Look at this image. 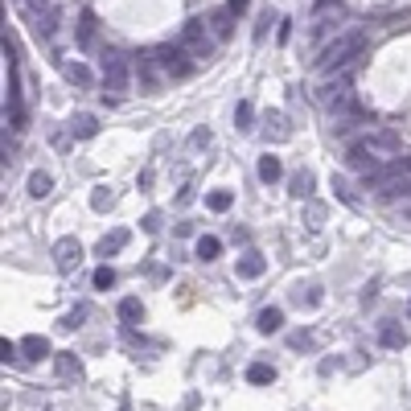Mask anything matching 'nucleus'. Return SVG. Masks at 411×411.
Listing matches in <instances>:
<instances>
[{"instance_id":"nucleus-6","label":"nucleus","mask_w":411,"mask_h":411,"mask_svg":"<svg viewBox=\"0 0 411 411\" xmlns=\"http://www.w3.org/2000/svg\"><path fill=\"white\" fill-rule=\"evenodd\" d=\"M128 82H132L128 58H123V54H107V58H103V87L111 91V99H120L123 91H128Z\"/></svg>"},{"instance_id":"nucleus-35","label":"nucleus","mask_w":411,"mask_h":411,"mask_svg":"<svg viewBox=\"0 0 411 411\" xmlns=\"http://www.w3.org/2000/svg\"><path fill=\"white\" fill-rule=\"evenodd\" d=\"M140 226H145L148 235H152V231H161V214H157V210H152V214H145V222H140Z\"/></svg>"},{"instance_id":"nucleus-12","label":"nucleus","mask_w":411,"mask_h":411,"mask_svg":"<svg viewBox=\"0 0 411 411\" xmlns=\"http://www.w3.org/2000/svg\"><path fill=\"white\" fill-rule=\"evenodd\" d=\"M66 132H70L74 140H91V136L99 132V120L91 116V111H78V116L66 120Z\"/></svg>"},{"instance_id":"nucleus-31","label":"nucleus","mask_w":411,"mask_h":411,"mask_svg":"<svg viewBox=\"0 0 411 411\" xmlns=\"http://www.w3.org/2000/svg\"><path fill=\"white\" fill-rule=\"evenodd\" d=\"M91 284H95V288H111V284H116V267H95V276H91Z\"/></svg>"},{"instance_id":"nucleus-32","label":"nucleus","mask_w":411,"mask_h":411,"mask_svg":"<svg viewBox=\"0 0 411 411\" xmlns=\"http://www.w3.org/2000/svg\"><path fill=\"white\" fill-rule=\"evenodd\" d=\"M305 222H309V226H321V222H325V206L309 197V206H305Z\"/></svg>"},{"instance_id":"nucleus-22","label":"nucleus","mask_w":411,"mask_h":411,"mask_svg":"<svg viewBox=\"0 0 411 411\" xmlns=\"http://www.w3.org/2000/svg\"><path fill=\"white\" fill-rule=\"evenodd\" d=\"M292 197H300V202H309L313 197V173L300 169L296 177H292Z\"/></svg>"},{"instance_id":"nucleus-11","label":"nucleus","mask_w":411,"mask_h":411,"mask_svg":"<svg viewBox=\"0 0 411 411\" xmlns=\"http://www.w3.org/2000/svg\"><path fill=\"white\" fill-rule=\"evenodd\" d=\"M264 123H267L264 136L271 140V145H284V140H292V123H288V116H284V111H271Z\"/></svg>"},{"instance_id":"nucleus-8","label":"nucleus","mask_w":411,"mask_h":411,"mask_svg":"<svg viewBox=\"0 0 411 411\" xmlns=\"http://www.w3.org/2000/svg\"><path fill=\"white\" fill-rule=\"evenodd\" d=\"M78 264H82V243L70 239V235L54 243V267H58V271H74Z\"/></svg>"},{"instance_id":"nucleus-4","label":"nucleus","mask_w":411,"mask_h":411,"mask_svg":"<svg viewBox=\"0 0 411 411\" xmlns=\"http://www.w3.org/2000/svg\"><path fill=\"white\" fill-rule=\"evenodd\" d=\"M181 49H185L194 62L214 58V33L206 29V21H190L185 29H181Z\"/></svg>"},{"instance_id":"nucleus-17","label":"nucleus","mask_w":411,"mask_h":411,"mask_svg":"<svg viewBox=\"0 0 411 411\" xmlns=\"http://www.w3.org/2000/svg\"><path fill=\"white\" fill-rule=\"evenodd\" d=\"M280 177H284V165H280V157H271V152H267V157H259V181L276 185Z\"/></svg>"},{"instance_id":"nucleus-14","label":"nucleus","mask_w":411,"mask_h":411,"mask_svg":"<svg viewBox=\"0 0 411 411\" xmlns=\"http://www.w3.org/2000/svg\"><path fill=\"white\" fill-rule=\"evenodd\" d=\"M17 345H21V358H29V362H42L49 354V341L42 338V333H29V338H21Z\"/></svg>"},{"instance_id":"nucleus-9","label":"nucleus","mask_w":411,"mask_h":411,"mask_svg":"<svg viewBox=\"0 0 411 411\" xmlns=\"http://www.w3.org/2000/svg\"><path fill=\"white\" fill-rule=\"evenodd\" d=\"M379 345L383 350H403L407 345V329L399 321H379Z\"/></svg>"},{"instance_id":"nucleus-13","label":"nucleus","mask_w":411,"mask_h":411,"mask_svg":"<svg viewBox=\"0 0 411 411\" xmlns=\"http://www.w3.org/2000/svg\"><path fill=\"white\" fill-rule=\"evenodd\" d=\"M128 243H132V231H128V226H116L111 235H103V239H99V247H95V251L103 255V259H107V255H116V251H123Z\"/></svg>"},{"instance_id":"nucleus-2","label":"nucleus","mask_w":411,"mask_h":411,"mask_svg":"<svg viewBox=\"0 0 411 411\" xmlns=\"http://www.w3.org/2000/svg\"><path fill=\"white\" fill-rule=\"evenodd\" d=\"M366 190L383 197V202H411V173L399 165V169H374L366 177Z\"/></svg>"},{"instance_id":"nucleus-40","label":"nucleus","mask_w":411,"mask_h":411,"mask_svg":"<svg viewBox=\"0 0 411 411\" xmlns=\"http://www.w3.org/2000/svg\"><path fill=\"white\" fill-rule=\"evenodd\" d=\"M403 169H407V173H411V157H403Z\"/></svg>"},{"instance_id":"nucleus-30","label":"nucleus","mask_w":411,"mask_h":411,"mask_svg":"<svg viewBox=\"0 0 411 411\" xmlns=\"http://www.w3.org/2000/svg\"><path fill=\"white\" fill-rule=\"evenodd\" d=\"M111 202H116V194H111L107 185H95V190H91V206H95V210H107Z\"/></svg>"},{"instance_id":"nucleus-10","label":"nucleus","mask_w":411,"mask_h":411,"mask_svg":"<svg viewBox=\"0 0 411 411\" xmlns=\"http://www.w3.org/2000/svg\"><path fill=\"white\" fill-rule=\"evenodd\" d=\"M264 271H267V259L259 251H247V255H239V264H235V276L239 280H259Z\"/></svg>"},{"instance_id":"nucleus-42","label":"nucleus","mask_w":411,"mask_h":411,"mask_svg":"<svg viewBox=\"0 0 411 411\" xmlns=\"http://www.w3.org/2000/svg\"><path fill=\"white\" fill-rule=\"evenodd\" d=\"M407 218H411V206H407Z\"/></svg>"},{"instance_id":"nucleus-20","label":"nucleus","mask_w":411,"mask_h":411,"mask_svg":"<svg viewBox=\"0 0 411 411\" xmlns=\"http://www.w3.org/2000/svg\"><path fill=\"white\" fill-rule=\"evenodd\" d=\"M145 317V305H140V296H123L120 300V321L123 325H136Z\"/></svg>"},{"instance_id":"nucleus-26","label":"nucleus","mask_w":411,"mask_h":411,"mask_svg":"<svg viewBox=\"0 0 411 411\" xmlns=\"http://www.w3.org/2000/svg\"><path fill=\"white\" fill-rule=\"evenodd\" d=\"M321 300H325V292L317 288V284H309V292H305V288L296 292V305H300V309H317Z\"/></svg>"},{"instance_id":"nucleus-23","label":"nucleus","mask_w":411,"mask_h":411,"mask_svg":"<svg viewBox=\"0 0 411 411\" xmlns=\"http://www.w3.org/2000/svg\"><path fill=\"white\" fill-rule=\"evenodd\" d=\"M218 255H222V239L202 235V239H197V259H206V264H210V259H218Z\"/></svg>"},{"instance_id":"nucleus-29","label":"nucleus","mask_w":411,"mask_h":411,"mask_svg":"<svg viewBox=\"0 0 411 411\" xmlns=\"http://www.w3.org/2000/svg\"><path fill=\"white\" fill-rule=\"evenodd\" d=\"M91 37H95V17L82 13V17H78V46H91Z\"/></svg>"},{"instance_id":"nucleus-15","label":"nucleus","mask_w":411,"mask_h":411,"mask_svg":"<svg viewBox=\"0 0 411 411\" xmlns=\"http://www.w3.org/2000/svg\"><path fill=\"white\" fill-rule=\"evenodd\" d=\"M54 366H58V379H62V383H78V379H82V362H78V354H58Z\"/></svg>"},{"instance_id":"nucleus-25","label":"nucleus","mask_w":411,"mask_h":411,"mask_svg":"<svg viewBox=\"0 0 411 411\" xmlns=\"http://www.w3.org/2000/svg\"><path fill=\"white\" fill-rule=\"evenodd\" d=\"M62 74L70 78L74 87H87V82H91V70H87L82 62H62Z\"/></svg>"},{"instance_id":"nucleus-36","label":"nucleus","mask_w":411,"mask_h":411,"mask_svg":"<svg viewBox=\"0 0 411 411\" xmlns=\"http://www.w3.org/2000/svg\"><path fill=\"white\" fill-rule=\"evenodd\" d=\"M288 345H292V350H305V345H309V333H292Z\"/></svg>"},{"instance_id":"nucleus-3","label":"nucleus","mask_w":411,"mask_h":411,"mask_svg":"<svg viewBox=\"0 0 411 411\" xmlns=\"http://www.w3.org/2000/svg\"><path fill=\"white\" fill-rule=\"evenodd\" d=\"M358 152H362L366 161H374V165H391L399 152H403V145H399V136L391 132V128H374V132H366L362 140H358Z\"/></svg>"},{"instance_id":"nucleus-1","label":"nucleus","mask_w":411,"mask_h":411,"mask_svg":"<svg viewBox=\"0 0 411 411\" xmlns=\"http://www.w3.org/2000/svg\"><path fill=\"white\" fill-rule=\"evenodd\" d=\"M362 46H366V33H362V29H345L341 37H333L329 46L321 49L317 66H321V70H338V66H345V62H354V58L362 54Z\"/></svg>"},{"instance_id":"nucleus-37","label":"nucleus","mask_w":411,"mask_h":411,"mask_svg":"<svg viewBox=\"0 0 411 411\" xmlns=\"http://www.w3.org/2000/svg\"><path fill=\"white\" fill-rule=\"evenodd\" d=\"M190 202H194V185H185V190L177 194V206H190Z\"/></svg>"},{"instance_id":"nucleus-39","label":"nucleus","mask_w":411,"mask_h":411,"mask_svg":"<svg viewBox=\"0 0 411 411\" xmlns=\"http://www.w3.org/2000/svg\"><path fill=\"white\" fill-rule=\"evenodd\" d=\"M226 8H231V13H243V8H247V0H231Z\"/></svg>"},{"instance_id":"nucleus-21","label":"nucleus","mask_w":411,"mask_h":411,"mask_svg":"<svg viewBox=\"0 0 411 411\" xmlns=\"http://www.w3.org/2000/svg\"><path fill=\"white\" fill-rule=\"evenodd\" d=\"M49 190H54V177H49L46 169H37V173H29V197H46Z\"/></svg>"},{"instance_id":"nucleus-7","label":"nucleus","mask_w":411,"mask_h":411,"mask_svg":"<svg viewBox=\"0 0 411 411\" xmlns=\"http://www.w3.org/2000/svg\"><path fill=\"white\" fill-rule=\"evenodd\" d=\"M152 62L169 74V78H185V74H190V66H194V62H190V54H185L181 46H161L157 54H152Z\"/></svg>"},{"instance_id":"nucleus-38","label":"nucleus","mask_w":411,"mask_h":411,"mask_svg":"<svg viewBox=\"0 0 411 411\" xmlns=\"http://www.w3.org/2000/svg\"><path fill=\"white\" fill-rule=\"evenodd\" d=\"M21 403H25V407H29V411H33V407H37V403H42V395H37V391H29V395H25Z\"/></svg>"},{"instance_id":"nucleus-34","label":"nucleus","mask_w":411,"mask_h":411,"mask_svg":"<svg viewBox=\"0 0 411 411\" xmlns=\"http://www.w3.org/2000/svg\"><path fill=\"white\" fill-rule=\"evenodd\" d=\"M210 140H214V136H210V128H197L194 136H190V148H210Z\"/></svg>"},{"instance_id":"nucleus-24","label":"nucleus","mask_w":411,"mask_h":411,"mask_svg":"<svg viewBox=\"0 0 411 411\" xmlns=\"http://www.w3.org/2000/svg\"><path fill=\"white\" fill-rule=\"evenodd\" d=\"M206 206H210L214 214H226V210L235 206V194H231V190H214V194H206Z\"/></svg>"},{"instance_id":"nucleus-19","label":"nucleus","mask_w":411,"mask_h":411,"mask_svg":"<svg viewBox=\"0 0 411 411\" xmlns=\"http://www.w3.org/2000/svg\"><path fill=\"white\" fill-rule=\"evenodd\" d=\"M235 13H231V8H218L214 17H210V33H214L218 42H222V37H231V29H235Z\"/></svg>"},{"instance_id":"nucleus-41","label":"nucleus","mask_w":411,"mask_h":411,"mask_svg":"<svg viewBox=\"0 0 411 411\" xmlns=\"http://www.w3.org/2000/svg\"><path fill=\"white\" fill-rule=\"evenodd\" d=\"M407 317H411V305H407Z\"/></svg>"},{"instance_id":"nucleus-33","label":"nucleus","mask_w":411,"mask_h":411,"mask_svg":"<svg viewBox=\"0 0 411 411\" xmlns=\"http://www.w3.org/2000/svg\"><path fill=\"white\" fill-rule=\"evenodd\" d=\"M0 358H4V366H13V362H17V358H21V345H17V341H8V338H4V341H0Z\"/></svg>"},{"instance_id":"nucleus-18","label":"nucleus","mask_w":411,"mask_h":411,"mask_svg":"<svg viewBox=\"0 0 411 411\" xmlns=\"http://www.w3.org/2000/svg\"><path fill=\"white\" fill-rule=\"evenodd\" d=\"M247 383H255V387H267V383H276V366L251 362V366H247Z\"/></svg>"},{"instance_id":"nucleus-5","label":"nucleus","mask_w":411,"mask_h":411,"mask_svg":"<svg viewBox=\"0 0 411 411\" xmlns=\"http://www.w3.org/2000/svg\"><path fill=\"white\" fill-rule=\"evenodd\" d=\"M317 99H321L329 111H350V107H354V82H350V74L329 78V82L317 91Z\"/></svg>"},{"instance_id":"nucleus-27","label":"nucleus","mask_w":411,"mask_h":411,"mask_svg":"<svg viewBox=\"0 0 411 411\" xmlns=\"http://www.w3.org/2000/svg\"><path fill=\"white\" fill-rule=\"evenodd\" d=\"M251 116H255V107L243 99L239 107H235V128H239V132H251V128H255V123H251Z\"/></svg>"},{"instance_id":"nucleus-16","label":"nucleus","mask_w":411,"mask_h":411,"mask_svg":"<svg viewBox=\"0 0 411 411\" xmlns=\"http://www.w3.org/2000/svg\"><path fill=\"white\" fill-rule=\"evenodd\" d=\"M255 329H259V333H276V329H284V313H280L276 305L259 309V317H255Z\"/></svg>"},{"instance_id":"nucleus-28","label":"nucleus","mask_w":411,"mask_h":411,"mask_svg":"<svg viewBox=\"0 0 411 411\" xmlns=\"http://www.w3.org/2000/svg\"><path fill=\"white\" fill-rule=\"evenodd\" d=\"M87 313H91V305H74L70 313L62 317V329H78V325L87 321Z\"/></svg>"}]
</instances>
